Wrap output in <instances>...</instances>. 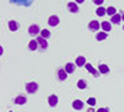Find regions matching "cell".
Segmentation results:
<instances>
[{
  "label": "cell",
  "mask_w": 124,
  "mask_h": 112,
  "mask_svg": "<svg viewBox=\"0 0 124 112\" xmlns=\"http://www.w3.org/2000/svg\"><path fill=\"white\" fill-rule=\"evenodd\" d=\"M72 107L75 110H82L83 108V102H82L81 100H75L73 102H72Z\"/></svg>",
  "instance_id": "ba28073f"
},
{
  "label": "cell",
  "mask_w": 124,
  "mask_h": 112,
  "mask_svg": "<svg viewBox=\"0 0 124 112\" xmlns=\"http://www.w3.org/2000/svg\"><path fill=\"white\" fill-rule=\"evenodd\" d=\"M107 36H108V34H107L106 31H102V33H98L96 37H97L98 41H102V40H106V39H107Z\"/></svg>",
  "instance_id": "d6986e66"
},
{
  "label": "cell",
  "mask_w": 124,
  "mask_h": 112,
  "mask_svg": "<svg viewBox=\"0 0 124 112\" xmlns=\"http://www.w3.org/2000/svg\"><path fill=\"white\" fill-rule=\"evenodd\" d=\"M10 3L15 5H21V6H30L34 3V0H10Z\"/></svg>",
  "instance_id": "6da1fadb"
},
{
  "label": "cell",
  "mask_w": 124,
  "mask_h": 112,
  "mask_svg": "<svg viewBox=\"0 0 124 112\" xmlns=\"http://www.w3.org/2000/svg\"><path fill=\"white\" fill-rule=\"evenodd\" d=\"M120 20H122V15H120V14H116V15L112 16L110 23H113V24H119Z\"/></svg>",
  "instance_id": "2e32d148"
},
{
  "label": "cell",
  "mask_w": 124,
  "mask_h": 112,
  "mask_svg": "<svg viewBox=\"0 0 124 112\" xmlns=\"http://www.w3.org/2000/svg\"><path fill=\"white\" fill-rule=\"evenodd\" d=\"M67 8H68V10H70L71 13H77L78 11V5L75 4V3H68Z\"/></svg>",
  "instance_id": "7c38bea8"
},
{
  "label": "cell",
  "mask_w": 124,
  "mask_h": 112,
  "mask_svg": "<svg viewBox=\"0 0 124 112\" xmlns=\"http://www.w3.org/2000/svg\"><path fill=\"white\" fill-rule=\"evenodd\" d=\"M26 97L25 96H17L16 98H15V103L16 105H25L26 103Z\"/></svg>",
  "instance_id": "8fae6325"
},
{
  "label": "cell",
  "mask_w": 124,
  "mask_h": 112,
  "mask_svg": "<svg viewBox=\"0 0 124 112\" xmlns=\"http://www.w3.org/2000/svg\"><path fill=\"white\" fill-rule=\"evenodd\" d=\"M76 65H77V66H85V65H86V59H85V56H78L77 60H76Z\"/></svg>",
  "instance_id": "e0dca14e"
},
{
  "label": "cell",
  "mask_w": 124,
  "mask_h": 112,
  "mask_svg": "<svg viewBox=\"0 0 124 112\" xmlns=\"http://www.w3.org/2000/svg\"><path fill=\"white\" fill-rule=\"evenodd\" d=\"M123 29H124V26H123Z\"/></svg>",
  "instance_id": "f546056e"
},
{
  "label": "cell",
  "mask_w": 124,
  "mask_h": 112,
  "mask_svg": "<svg viewBox=\"0 0 124 112\" xmlns=\"http://www.w3.org/2000/svg\"><path fill=\"white\" fill-rule=\"evenodd\" d=\"M37 90H39V85L36 82H29L26 85V91L29 94H35Z\"/></svg>",
  "instance_id": "7a4b0ae2"
},
{
  "label": "cell",
  "mask_w": 124,
  "mask_h": 112,
  "mask_svg": "<svg viewBox=\"0 0 124 112\" xmlns=\"http://www.w3.org/2000/svg\"><path fill=\"white\" fill-rule=\"evenodd\" d=\"M36 40H37L39 45L41 46V49H44V50H45V49H47L48 44H47V41H46V39H44L42 36H39V37H37Z\"/></svg>",
  "instance_id": "8992f818"
},
{
  "label": "cell",
  "mask_w": 124,
  "mask_h": 112,
  "mask_svg": "<svg viewBox=\"0 0 124 112\" xmlns=\"http://www.w3.org/2000/svg\"><path fill=\"white\" fill-rule=\"evenodd\" d=\"M10 112H11V111H10Z\"/></svg>",
  "instance_id": "4dcf8cb0"
},
{
  "label": "cell",
  "mask_w": 124,
  "mask_h": 112,
  "mask_svg": "<svg viewBox=\"0 0 124 112\" xmlns=\"http://www.w3.org/2000/svg\"><path fill=\"white\" fill-rule=\"evenodd\" d=\"M58 23H60V19L56 16V15H51L50 17H48V25L50 26H57L58 25Z\"/></svg>",
  "instance_id": "3957f363"
},
{
  "label": "cell",
  "mask_w": 124,
  "mask_h": 112,
  "mask_svg": "<svg viewBox=\"0 0 124 112\" xmlns=\"http://www.w3.org/2000/svg\"><path fill=\"white\" fill-rule=\"evenodd\" d=\"M108 111H109L108 108H99L97 112H108Z\"/></svg>",
  "instance_id": "4316f807"
},
{
  "label": "cell",
  "mask_w": 124,
  "mask_h": 112,
  "mask_svg": "<svg viewBox=\"0 0 124 112\" xmlns=\"http://www.w3.org/2000/svg\"><path fill=\"white\" fill-rule=\"evenodd\" d=\"M93 1H94V4H96V5H102L104 0H93Z\"/></svg>",
  "instance_id": "484cf974"
},
{
  "label": "cell",
  "mask_w": 124,
  "mask_h": 112,
  "mask_svg": "<svg viewBox=\"0 0 124 112\" xmlns=\"http://www.w3.org/2000/svg\"><path fill=\"white\" fill-rule=\"evenodd\" d=\"M57 102H58V98H57L56 95H51V96L48 97V103H50V106L55 107V106L57 105Z\"/></svg>",
  "instance_id": "30bf717a"
},
{
  "label": "cell",
  "mask_w": 124,
  "mask_h": 112,
  "mask_svg": "<svg viewBox=\"0 0 124 112\" xmlns=\"http://www.w3.org/2000/svg\"><path fill=\"white\" fill-rule=\"evenodd\" d=\"M87 102H88V105H91V106H94L96 105V98H88V101H87Z\"/></svg>",
  "instance_id": "d4e9b609"
},
{
  "label": "cell",
  "mask_w": 124,
  "mask_h": 112,
  "mask_svg": "<svg viewBox=\"0 0 124 112\" xmlns=\"http://www.w3.org/2000/svg\"><path fill=\"white\" fill-rule=\"evenodd\" d=\"M83 1H85V0H76V3H77V4H82Z\"/></svg>",
  "instance_id": "83f0119b"
},
{
  "label": "cell",
  "mask_w": 124,
  "mask_h": 112,
  "mask_svg": "<svg viewBox=\"0 0 124 112\" xmlns=\"http://www.w3.org/2000/svg\"><path fill=\"white\" fill-rule=\"evenodd\" d=\"M57 75H58V78L61 81H65L67 78V72H66V70H63V69H58Z\"/></svg>",
  "instance_id": "52a82bcc"
},
{
  "label": "cell",
  "mask_w": 124,
  "mask_h": 112,
  "mask_svg": "<svg viewBox=\"0 0 124 112\" xmlns=\"http://www.w3.org/2000/svg\"><path fill=\"white\" fill-rule=\"evenodd\" d=\"M85 67H86V69H87V70H88L89 72H91L93 76H94V77H98V76H99V71H97V70H96L94 67H93L91 64H86V65H85Z\"/></svg>",
  "instance_id": "277c9868"
},
{
  "label": "cell",
  "mask_w": 124,
  "mask_h": 112,
  "mask_svg": "<svg viewBox=\"0 0 124 112\" xmlns=\"http://www.w3.org/2000/svg\"><path fill=\"white\" fill-rule=\"evenodd\" d=\"M40 36H42L44 39H47V37H50V36H51V33L48 31L47 29H44L42 31H41V35H40Z\"/></svg>",
  "instance_id": "7402d4cb"
},
{
  "label": "cell",
  "mask_w": 124,
  "mask_h": 112,
  "mask_svg": "<svg viewBox=\"0 0 124 112\" xmlns=\"http://www.w3.org/2000/svg\"><path fill=\"white\" fill-rule=\"evenodd\" d=\"M122 17H123V20H124V14H123V15H122Z\"/></svg>",
  "instance_id": "f1b7e54d"
},
{
  "label": "cell",
  "mask_w": 124,
  "mask_h": 112,
  "mask_svg": "<svg viewBox=\"0 0 124 112\" xmlns=\"http://www.w3.org/2000/svg\"><path fill=\"white\" fill-rule=\"evenodd\" d=\"M65 70H66V72L67 74H72L75 71V65L73 64H71V62H68L66 66H65Z\"/></svg>",
  "instance_id": "ac0fdd59"
},
{
  "label": "cell",
  "mask_w": 124,
  "mask_h": 112,
  "mask_svg": "<svg viewBox=\"0 0 124 112\" xmlns=\"http://www.w3.org/2000/svg\"><path fill=\"white\" fill-rule=\"evenodd\" d=\"M101 26H102V29H103V31H110L112 30V25H110V23H108V21H103L102 24H101Z\"/></svg>",
  "instance_id": "5bb4252c"
},
{
  "label": "cell",
  "mask_w": 124,
  "mask_h": 112,
  "mask_svg": "<svg viewBox=\"0 0 124 112\" xmlns=\"http://www.w3.org/2000/svg\"><path fill=\"white\" fill-rule=\"evenodd\" d=\"M106 13H107V10H106L104 8H102V6H99V8L97 9V15H98V16H103Z\"/></svg>",
  "instance_id": "603a6c76"
},
{
  "label": "cell",
  "mask_w": 124,
  "mask_h": 112,
  "mask_svg": "<svg viewBox=\"0 0 124 112\" xmlns=\"http://www.w3.org/2000/svg\"><path fill=\"white\" fill-rule=\"evenodd\" d=\"M99 72H101V74H107V72H109V67H108L107 65H104V64L99 65Z\"/></svg>",
  "instance_id": "ffe728a7"
},
{
  "label": "cell",
  "mask_w": 124,
  "mask_h": 112,
  "mask_svg": "<svg viewBox=\"0 0 124 112\" xmlns=\"http://www.w3.org/2000/svg\"><path fill=\"white\" fill-rule=\"evenodd\" d=\"M99 26H101L99 23L96 21V20H93V21H91V23L88 24V27H89V30H92V31H96V30H98Z\"/></svg>",
  "instance_id": "9c48e42d"
},
{
  "label": "cell",
  "mask_w": 124,
  "mask_h": 112,
  "mask_svg": "<svg viewBox=\"0 0 124 112\" xmlns=\"http://www.w3.org/2000/svg\"><path fill=\"white\" fill-rule=\"evenodd\" d=\"M40 33V29H39V25H31L30 27H29V34L30 35H32V36H35V35H37Z\"/></svg>",
  "instance_id": "5b68a950"
},
{
  "label": "cell",
  "mask_w": 124,
  "mask_h": 112,
  "mask_svg": "<svg viewBox=\"0 0 124 112\" xmlns=\"http://www.w3.org/2000/svg\"><path fill=\"white\" fill-rule=\"evenodd\" d=\"M107 14H108V15H110V16L116 15V14H117V11H116V8H113V6H109V8L107 9Z\"/></svg>",
  "instance_id": "cb8c5ba5"
},
{
  "label": "cell",
  "mask_w": 124,
  "mask_h": 112,
  "mask_svg": "<svg viewBox=\"0 0 124 112\" xmlns=\"http://www.w3.org/2000/svg\"><path fill=\"white\" fill-rule=\"evenodd\" d=\"M37 47H39V43H37V40H31V41L29 43V49H30V50L35 51V50H37Z\"/></svg>",
  "instance_id": "4fadbf2b"
},
{
  "label": "cell",
  "mask_w": 124,
  "mask_h": 112,
  "mask_svg": "<svg viewBox=\"0 0 124 112\" xmlns=\"http://www.w3.org/2000/svg\"><path fill=\"white\" fill-rule=\"evenodd\" d=\"M77 86H78V88H81V90H85V88L87 87L86 81H85V80H79L78 82H77Z\"/></svg>",
  "instance_id": "44dd1931"
},
{
  "label": "cell",
  "mask_w": 124,
  "mask_h": 112,
  "mask_svg": "<svg viewBox=\"0 0 124 112\" xmlns=\"http://www.w3.org/2000/svg\"><path fill=\"white\" fill-rule=\"evenodd\" d=\"M9 29L11 30V31H16L19 29V24L15 21V20H11V21H9Z\"/></svg>",
  "instance_id": "9a60e30c"
}]
</instances>
